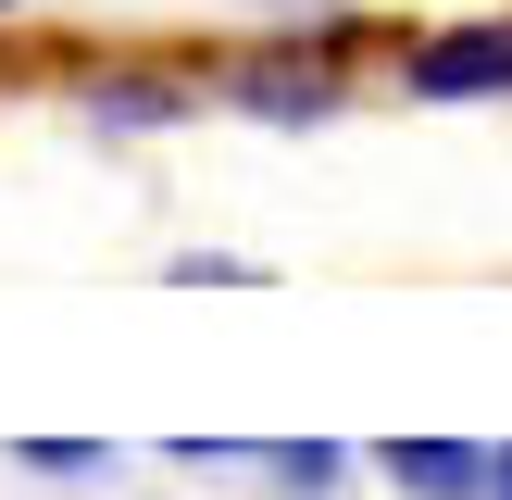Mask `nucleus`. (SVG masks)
<instances>
[{"label":"nucleus","instance_id":"7","mask_svg":"<svg viewBox=\"0 0 512 500\" xmlns=\"http://www.w3.org/2000/svg\"><path fill=\"white\" fill-rule=\"evenodd\" d=\"M488 500H512V450H500V488H488Z\"/></svg>","mask_w":512,"mask_h":500},{"label":"nucleus","instance_id":"1","mask_svg":"<svg viewBox=\"0 0 512 500\" xmlns=\"http://www.w3.org/2000/svg\"><path fill=\"white\" fill-rule=\"evenodd\" d=\"M413 100H512V25H438L413 38Z\"/></svg>","mask_w":512,"mask_h":500},{"label":"nucleus","instance_id":"6","mask_svg":"<svg viewBox=\"0 0 512 500\" xmlns=\"http://www.w3.org/2000/svg\"><path fill=\"white\" fill-rule=\"evenodd\" d=\"M25 463L38 475H100V438H25Z\"/></svg>","mask_w":512,"mask_h":500},{"label":"nucleus","instance_id":"4","mask_svg":"<svg viewBox=\"0 0 512 500\" xmlns=\"http://www.w3.org/2000/svg\"><path fill=\"white\" fill-rule=\"evenodd\" d=\"M88 113H113V125H175V113H188V88H163V75H100Z\"/></svg>","mask_w":512,"mask_h":500},{"label":"nucleus","instance_id":"8","mask_svg":"<svg viewBox=\"0 0 512 500\" xmlns=\"http://www.w3.org/2000/svg\"><path fill=\"white\" fill-rule=\"evenodd\" d=\"M0 13H25V0H0Z\"/></svg>","mask_w":512,"mask_h":500},{"label":"nucleus","instance_id":"3","mask_svg":"<svg viewBox=\"0 0 512 500\" xmlns=\"http://www.w3.org/2000/svg\"><path fill=\"white\" fill-rule=\"evenodd\" d=\"M238 100H250V113H300V125H313V113H338V75H325V63H250Z\"/></svg>","mask_w":512,"mask_h":500},{"label":"nucleus","instance_id":"5","mask_svg":"<svg viewBox=\"0 0 512 500\" xmlns=\"http://www.w3.org/2000/svg\"><path fill=\"white\" fill-rule=\"evenodd\" d=\"M275 475H288L300 500H325V488H338V450H325V438H300V450H275Z\"/></svg>","mask_w":512,"mask_h":500},{"label":"nucleus","instance_id":"2","mask_svg":"<svg viewBox=\"0 0 512 500\" xmlns=\"http://www.w3.org/2000/svg\"><path fill=\"white\" fill-rule=\"evenodd\" d=\"M388 488H413V500H488L500 450H475V438H388Z\"/></svg>","mask_w":512,"mask_h":500}]
</instances>
